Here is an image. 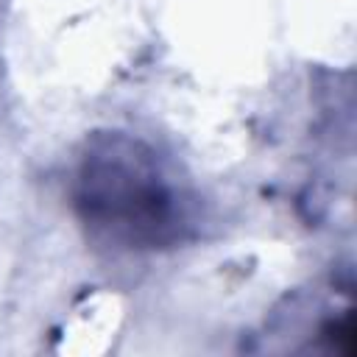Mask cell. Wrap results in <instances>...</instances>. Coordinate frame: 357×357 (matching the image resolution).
I'll use <instances>...</instances> for the list:
<instances>
[{"instance_id": "1", "label": "cell", "mask_w": 357, "mask_h": 357, "mask_svg": "<svg viewBox=\"0 0 357 357\" xmlns=\"http://www.w3.org/2000/svg\"><path fill=\"white\" fill-rule=\"evenodd\" d=\"M73 201L89 237L123 251L167 248L190 226V204L176 176L153 148L123 131L86 142Z\"/></svg>"}]
</instances>
